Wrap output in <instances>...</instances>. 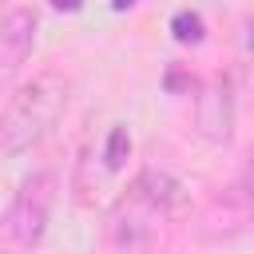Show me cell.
<instances>
[{
	"label": "cell",
	"instance_id": "6da1fadb",
	"mask_svg": "<svg viewBox=\"0 0 254 254\" xmlns=\"http://www.w3.org/2000/svg\"><path fill=\"white\" fill-rule=\"evenodd\" d=\"M71 95V83L60 71H40L32 75L4 107L0 115V151L4 155H24L32 151L64 115Z\"/></svg>",
	"mask_w": 254,
	"mask_h": 254
},
{
	"label": "cell",
	"instance_id": "7a4b0ae2",
	"mask_svg": "<svg viewBox=\"0 0 254 254\" xmlns=\"http://www.w3.org/2000/svg\"><path fill=\"white\" fill-rule=\"evenodd\" d=\"M171 238V222L159 206H151L139 190L123 194L107 214V242L115 254H163Z\"/></svg>",
	"mask_w": 254,
	"mask_h": 254
},
{
	"label": "cell",
	"instance_id": "3957f363",
	"mask_svg": "<svg viewBox=\"0 0 254 254\" xmlns=\"http://www.w3.org/2000/svg\"><path fill=\"white\" fill-rule=\"evenodd\" d=\"M250 226H254V171L242 167L218 194H210V202L198 210L194 230L202 242H226Z\"/></svg>",
	"mask_w": 254,
	"mask_h": 254
},
{
	"label": "cell",
	"instance_id": "277c9868",
	"mask_svg": "<svg viewBox=\"0 0 254 254\" xmlns=\"http://www.w3.org/2000/svg\"><path fill=\"white\" fill-rule=\"evenodd\" d=\"M56 190H60V183H56L52 171H36V175H28L20 183V190H16V198H12L8 214H4V234H8L12 246L32 250L44 238L52 206H56Z\"/></svg>",
	"mask_w": 254,
	"mask_h": 254
},
{
	"label": "cell",
	"instance_id": "5b68a950",
	"mask_svg": "<svg viewBox=\"0 0 254 254\" xmlns=\"http://www.w3.org/2000/svg\"><path fill=\"white\" fill-rule=\"evenodd\" d=\"M194 127L206 143H230L234 139V87L226 75H214L198 87Z\"/></svg>",
	"mask_w": 254,
	"mask_h": 254
},
{
	"label": "cell",
	"instance_id": "8992f818",
	"mask_svg": "<svg viewBox=\"0 0 254 254\" xmlns=\"http://www.w3.org/2000/svg\"><path fill=\"white\" fill-rule=\"evenodd\" d=\"M32 44H36V16H32L28 8H16V12L0 24V91L20 75Z\"/></svg>",
	"mask_w": 254,
	"mask_h": 254
},
{
	"label": "cell",
	"instance_id": "52a82bcc",
	"mask_svg": "<svg viewBox=\"0 0 254 254\" xmlns=\"http://www.w3.org/2000/svg\"><path fill=\"white\" fill-rule=\"evenodd\" d=\"M131 190H139V194H143L151 206H159L167 218H175V214L187 210V187H183L171 171H163V167H143Z\"/></svg>",
	"mask_w": 254,
	"mask_h": 254
},
{
	"label": "cell",
	"instance_id": "ba28073f",
	"mask_svg": "<svg viewBox=\"0 0 254 254\" xmlns=\"http://www.w3.org/2000/svg\"><path fill=\"white\" fill-rule=\"evenodd\" d=\"M171 36H175L179 44H202V36H206L202 16H198V12H175V20H171Z\"/></svg>",
	"mask_w": 254,
	"mask_h": 254
},
{
	"label": "cell",
	"instance_id": "9c48e42d",
	"mask_svg": "<svg viewBox=\"0 0 254 254\" xmlns=\"http://www.w3.org/2000/svg\"><path fill=\"white\" fill-rule=\"evenodd\" d=\"M127 155H131V135H127V127H111L107 147H103V163H107V171H119V167L127 163Z\"/></svg>",
	"mask_w": 254,
	"mask_h": 254
},
{
	"label": "cell",
	"instance_id": "30bf717a",
	"mask_svg": "<svg viewBox=\"0 0 254 254\" xmlns=\"http://www.w3.org/2000/svg\"><path fill=\"white\" fill-rule=\"evenodd\" d=\"M238 44H242V56H246V60H254V16H246V20H242Z\"/></svg>",
	"mask_w": 254,
	"mask_h": 254
},
{
	"label": "cell",
	"instance_id": "8fae6325",
	"mask_svg": "<svg viewBox=\"0 0 254 254\" xmlns=\"http://www.w3.org/2000/svg\"><path fill=\"white\" fill-rule=\"evenodd\" d=\"M167 87H171V91H183V87H194V79H187L183 71H171V75H167Z\"/></svg>",
	"mask_w": 254,
	"mask_h": 254
},
{
	"label": "cell",
	"instance_id": "7c38bea8",
	"mask_svg": "<svg viewBox=\"0 0 254 254\" xmlns=\"http://www.w3.org/2000/svg\"><path fill=\"white\" fill-rule=\"evenodd\" d=\"M52 4H56L60 12H79V4H83V0H52Z\"/></svg>",
	"mask_w": 254,
	"mask_h": 254
},
{
	"label": "cell",
	"instance_id": "4fadbf2b",
	"mask_svg": "<svg viewBox=\"0 0 254 254\" xmlns=\"http://www.w3.org/2000/svg\"><path fill=\"white\" fill-rule=\"evenodd\" d=\"M131 4H135V0H111V8H115V12H123V8H131Z\"/></svg>",
	"mask_w": 254,
	"mask_h": 254
},
{
	"label": "cell",
	"instance_id": "5bb4252c",
	"mask_svg": "<svg viewBox=\"0 0 254 254\" xmlns=\"http://www.w3.org/2000/svg\"><path fill=\"white\" fill-rule=\"evenodd\" d=\"M246 171H254V151H250V155H246Z\"/></svg>",
	"mask_w": 254,
	"mask_h": 254
}]
</instances>
